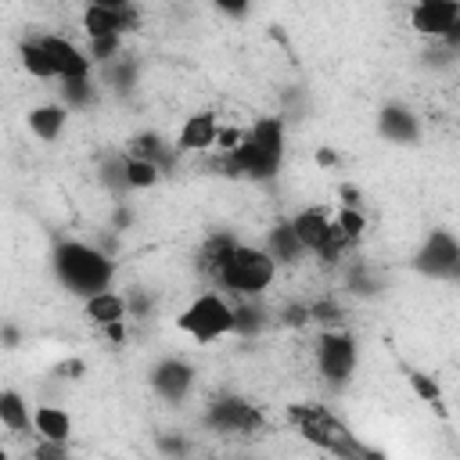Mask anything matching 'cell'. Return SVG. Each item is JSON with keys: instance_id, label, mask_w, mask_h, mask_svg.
Masks as SVG:
<instances>
[{"instance_id": "36", "label": "cell", "mask_w": 460, "mask_h": 460, "mask_svg": "<svg viewBox=\"0 0 460 460\" xmlns=\"http://www.w3.org/2000/svg\"><path fill=\"white\" fill-rule=\"evenodd\" d=\"M338 205H352V208H363V194H359V187L356 183H341L338 187Z\"/></svg>"}, {"instance_id": "4", "label": "cell", "mask_w": 460, "mask_h": 460, "mask_svg": "<svg viewBox=\"0 0 460 460\" xmlns=\"http://www.w3.org/2000/svg\"><path fill=\"white\" fill-rule=\"evenodd\" d=\"M288 424L316 449L334 453V456H374V449H367L363 442H356V435L349 431L345 420H338L323 402H288L284 406Z\"/></svg>"}, {"instance_id": "15", "label": "cell", "mask_w": 460, "mask_h": 460, "mask_svg": "<svg viewBox=\"0 0 460 460\" xmlns=\"http://www.w3.org/2000/svg\"><path fill=\"white\" fill-rule=\"evenodd\" d=\"M68 115L72 111L61 101H43V104H32L25 111V126L40 144H58L68 129Z\"/></svg>"}, {"instance_id": "10", "label": "cell", "mask_w": 460, "mask_h": 460, "mask_svg": "<svg viewBox=\"0 0 460 460\" xmlns=\"http://www.w3.org/2000/svg\"><path fill=\"white\" fill-rule=\"evenodd\" d=\"M194 385H198V367L183 356H162L147 367V388L169 406H180L194 392Z\"/></svg>"}, {"instance_id": "22", "label": "cell", "mask_w": 460, "mask_h": 460, "mask_svg": "<svg viewBox=\"0 0 460 460\" xmlns=\"http://www.w3.org/2000/svg\"><path fill=\"white\" fill-rule=\"evenodd\" d=\"M234 234L230 230H216V234H208L205 241H201V248H198V255H194V266H198V273L201 277H212V270L219 266V259L234 248Z\"/></svg>"}, {"instance_id": "8", "label": "cell", "mask_w": 460, "mask_h": 460, "mask_svg": "<svg viewBox=\"0 0 460 460\" xmlns=\"http://www.w3.org/2000/svg\"><path fill=\"white\" fill-rule=\"evenodd\" d=\"M410 29L424 40H438L442 47H460V0H413Z\"/></svg>"}, {"instance_id": "3", "label": "cell", "mask_w": 460, "mask_h": 460, "mask_svg": "<svg viewBox=\"0 0 460 460\" xmlns=\"http://www.w3.org/2000/svg\"><path fill=\"white\" fill-rule=\"evenodd\" d=\"M50 266H54L58 284L75 298H86L101 288H111V280H115V259L104 248H97L90 241H75V237L58 241Z\"/></svg>"}, {"instance_id": "26", "label": "cell", "mask_w": 460, "mask_h": 460, "mask_svg": "<svg viewBox=\"0 0 460 460\" xmlns=\"http://www.w3.org/2000/svg\"><path fill=\"white\" fill-rule=\"evenodd\" d=\"M331 223H334V230L356 248L359 241H363V234H367V212L363 208H352V205H338V212L331 216Z\"/></svg>"}, {"instance_id": "13", "label": "cell", "mask_w": 460, "mask_h": 460, "mask_svg": "<svg viewBox=\"0 0 460 460\" xmlns=\"http://www.w3.org/2000/svg\"><path fill=\"white\" fill-rule=\"evenodd\" d=\"M79 25L90 36H126V32H137L140 29V11L137 4L129 7H97V4H86L83 14H79Z\"/></svg>"}, {"instance_id": "1", "label": "cell", "mask_w": 460, "mask_h": 460, "mask_svg": "<svg viewBox=\"0 0 460 460\" xmlns=\"http://www.w3.org/2000/svg\"><path fill=\"white\" fill-rule=\"evenodd\" d=\"M284 151H288V126L280 115H262L255 119L244 133L241 144L226 155H216V169L230 180H252V183H266L280 172L284 165Z\"/></svg>"}, {"instance_id": "2", "label": "cell", "mask_w": 460, "mask_h": 460, "mask_svg": "<svg viewBox=\"0 0 460 460\" xmlns=\"http://www.w3.org/2000/svg\"><path fill=\"white\" fill-rule=\"evenodd\" d=\"M277 277H280V266L262 244L234 241V248L219 259L208 280L226 298H262L277 284Z\"/></svg>"}, {"instance_id": "12", "label": "cell", "mask_w": 460, "mask_h": 460, "mask_svg": "<svg viewBox=\"0 0 460 460\" xmlns=\"http://www.w3.org/2000/svg\"><path fill=\"white\" fill-rule=\"evenodd\" d=\"M374 126H377V137H381V140L399 144V147H410V144H417V140L424 137V122H420V115H417L410 104H402V101H388V104H381Z\"/></svg>"}, {"instance_id": "38", "label": "cell", "mask_w": 460, "mask_h": 460, "mask_svg": "<svg viewBox=\"0 0 460 460\" xmlns=\"http://www.w3.org/2000/svg\"><path fill=\"white\" fill-rule=\"evenodd\" d=\"M316 165H320V169H334V165H338V155H334L331 147H316Z\"/></svg>"}, {"instance_id": "20", "label": "cell", "mask_w": 460, "mask_h": 460, "mask_svg": "<svg viewBox=\"0 0 460 460\" xmlns=\"http://www.w3.org/2000/svg\"><path fill=\"white\" fill-rule=\"evenodd\" d=\"M0 428L7 435H29L32 431V406L18 388H0Z\"/></svg>"}, {"instance_id": "29", "label": "cell", "mask_w": 460, "mask_h": 460, "mask_svg": "<svg viewBox=\"0 0 460 460\" xmlns=\"http://www.w3.org/2000/svg\"><path fill=\"white\" fill-rule=\"evenodd\" d=\"M97 180L111 194H122L126 190V155H104L97 165Z\"/></svg>"}, {"instance_id": "14", "label": "cell", "mask_w": 460, "mask_h": 460, "mask_svg": "<svg viewBox=\"0 0 460 460\" xmlns=\"http://www.w3.org/2000/svg\"><path fill=\"white\" fill-rule=\"evenodd\" d=\"M216 129H219V115H216L212 108L190 111V115L180 122L176 137H172L176 155H205V151H212V144H216Z\"/></svg>"}, {"instance_id": "5", "label": "cell", "mask_w": 460, "mask_h": 460, "mask_svg": "<svg viewBox=\"0 0 460 460\" xmlns=\"http://www.w3.org/2000/svg\"><path fill=\"white\" fill-rule=\"evenodd\" d=\"M313 367H316V377L331 392L349 388V381L359 370V341H356V334L345 323L341 327H320L316 341H313Z\"/></svg>"}, {"instance_id": "9", "label": "cell", "mask_w": 460, "mask_h": 460, "mask_svg": "<svg viewBox=\"0 0 460 460\" xmlns=\"http://www.w3.org/2000/svg\"><path fill=\"white\" fill-rule=\"evenodd\" d=\"M413 266L431 280H456L460 277V241H456V234L446 230V226H435L424 237V244L417 248Z\"/></svg>"}, {"instance_id": "32", "label": "cell", "mask_w": 460, "mask_h": 460, "mask_svg": "<svg viewBox=\"0 0 460 460\" xmlns=\"http://www.w3.org/2000/svg\"><path fill=\"white\" fill-rule=\"evenodd\" d=\"M241 133H244L241 126H219V129H216V144H212V151H216V155L234 151V147L241 144Z\"/></svg>"}, {"instance_id": "23", "label": "cell", "mask_w": 460, "mask_h": 460, "mask_svg": "<svg viewBox=\"0 0 460 460\" xmlns=\"http://www.w3.org/2000/svg\"><path fill=\"white\" fill-rule=\"evenodd\" d=\"M18 61H22V68H25L32 79H43V83L54 79V68H50V58H47L40 36H29V40L18 43Z\"/></svg>"}, {"instance_id": "33", "label": "cell", "mask_w": 460, "mask_h": 460, "mask_svg": "<svg viewBox=\"0 0 460 460\" xmlns=\"http://www.w3.org/2000/svg\"><path fill=\"white\" fill-rule=\"evenodd\" d=\"M219 14H226V18H244L248 11H252V0H208Z\"/></svg>"}, {"instance_id": "16", "label": "cell", "mask_w": 460, "mask_h": 460, "mask_svg": "<svg viewBox=\"0 0 460 460\" xmlns=\"http://www.w3.org/2000/svg\"><path fill=\"white\" fill-rule=\"evenodd\" d=\"M262 248L277 259V266H280V270H284V266H298V262L305 259V248L298 244V237H295V230H291V223H288V216H284V219H277V223L266 230Z\"/></svg>"}, {"instance_id": "6", "label": "cell", "mask_w": 460, "mask_h": 460, "mask_svg": "<svg viewBox=\"0 0 460 460\" xmlns=\"http://www.w3.org/2000/svg\"><path fill=\"white\" fill-rule=\"evenodd\" d=\"M176 331L194 345H212L234 334V305L223 291H201L176 313Z\"/></svg>"}, {"instance_id": "19", "label": "cell", "mask_w": 460, "mask_h": 460, "mask_svg": "<svg viewBox=\"0 0 460 460\" xmlns=\"http://www.w3.org/2000/svg\"><path fill=\"white\" fill-rule=\"evenodd\" d=\"M32 435L50 438V442H68L72 438V413L65 406H54V402L32 406Z\"/></svg>"}, {"instance_id": "24", "label": "cell", "mask_w": 460, "mask_h": 460, "mask_svg": "<svg viewBox=\"0 0 460 460\" xmlns=\"http://www.w3.org/2000/svg\"><path fill=\"white\" fill-rule=\"evenodd\" d=\"M58 93H61V104L68 111H86L97 101V83H93V75H86V79H61Z\"/></svg>"}, {"instance_id": "7", "label": "cell", "mask_w": 460, "mask_h": 460, "mask_svg": "<svg viewBox=\"0 0 460 460\" xmlns=\"http://www.w3.org/2000/svg\"><path fill=\"white\" fill-rule=\"evenodd\" d=\"M201 428L212 435H259L266 431V413L244 395H216L201 410Z\"/></svg>"}, {"instance_id": "25", "label": "cell", "mask_w": 460, "mask_h": 460, "mask_svg": "<svg viewBox=\"0 0 460 460\" xmlns=\"http://www.w3.org/2000/svg\"><path fill=\"white\" fill-rule=\"evenodd\" d=\"M162 169L147 158H137V155H126V190H151L162 183Z\"/></svg>"}, {"instance_id": "39", "label": "cell", "mask_w": 460, "mask_h": 460, "mask_svg": "<svg viewBox=\"0 0 460 460\" xmlns=\"http://www.w3.org/2000/svg\"><path fill=\"white\" fill-rule=\"evenodd\" d=\"M86 4H97V7H129L133 0H86Z\"/></svg>"}, {"instance_id": "40", "label": "cell", "mask_w": 460, "mask_h": 460, "mask_svg": "<svg viewBox=\"0 0 460 460\" xmlns=\"http://www.w3.org/2000/svg\"><path fill=\"white\" fill-rule=\"evenodd\" d=\"M4 453H7V449H4V442H0V460H4Z\"/></svg>"}, {"instance_id": "31", "label": "cell", "mask_w": 460, "mask_h": 460, "mask_svg": "<svg viewBox=\"0 0 460 460\" xmlns=\"http://www.w3.org/2000/svg\"><path fill=\"white\" fill-rule=\"evenodd\" d=\"M280 327H288V331H302V327H313L309 323V302H302V298H291V302H284L280 309H277V316H273Z\"/></svg>"}, {"instance_id": "34", "label": "cell", "mask_w": 460, "mask_h": 460, "mask_svg": "<svg viewBox=\"0 0 460 460\" xmlns=\"http://www.w3.org/2000/svg\"><path fill=\"white\" fill-rule=\"evenodd\" d=\"M86 374V363L83 359H61L58 367H54V377H61V381H75V377H83Z\"/></svg>"}, {"instance_id": "18", "label": "cell", "mask_w": 460, "mask_h": 460, "mask_svg": "<svg viewBox=\"0 0 460 460\" xmlns=\"http://www.w3.org/2000/svg\"><path fill=\"white\" fill-rule=\"evenodd\" d=\"M83 316L93 327H104V323H115V320H129L126 316V295L115 291V288H101V291L86 295L83 298Z\"/></svg>"}, {"instance_id": "17", "label": "cell", "mask_w": 460, "mask_h": 460, "mask_svg": "<svg viewBox=\"0 0 460 460\" xmlns=\"http://www.w3.org/2000/svg\"><path fill=\"white\" fill-rule=\"evenodd\" d=\"M126 155L147 158V162H155L162 172L172 169V162H176V147H172V140H165L158 129H140V133H133L129 144H126Z\"/></svg>"}, {"instance_id": "27", "label": "cell", "mask_w": 460, "mask_h": 460, "mask_svg": "<svg viewBox=\"0 0 460 460\" xmlns=\"http://www.w3.org/2000/svg\"><path fill=\"white\" fill-rule=\"evenodd\" d=\"M309 323L316 327H341L345 323V305L338 295H316L309 298Z\"/></svg>"}, {"instance_id": "21", "label": "cell", "mask_w": 460, "mask_h": 460, "mask_svg": "<svg viewBox=\"0 0 460 460\" xmlns=\"http://www.w3.org/2000/svg\"><path fill=\"white\" fill-rule=\"evenodd\" d=\"M234 305V334L237 338H255L270 327V309L259 298H230Z\"/></svg>"}, {"instance_id": "30", "label": "cell", "mask_w": 460, "mask_h": 460, "mask_svg": "<svg viewBox=\"0 0 460 460\" xmlns=\"http://www.w3.org/2000/svg\"><path fill=\"white\" fill-rule=\"evenodd\" d=\"M126 47H122V36H90L86 40V58L93 61V68L108 65L111 58H119Z\"/></svg>"}, {"instance_id": "37", "label": "cell", "mask_w": 460, "mask_h": 460, "mask_svg": "<svg viewBox=\"0 0 460 460\" xmlns=\"http://www.w3.org/2000/svg\"><path fill=\"white\" fill-rule=\"evenodd\" d=\"M0 341H4V349H18V341H22V334H18V327H11V323H4V327H0Z\"/></svg>"}, {"instance_id": "28", "label": "cell", "mask_w": 460, "mask_h": 460, "mask_svg": "<svg viewBox=\"0 0 460 460\" xmlns=\"http://www.w3.org/2000/svg\"><path fill=\"white\" fill-rule=\"evenodd\" d=\"M406 385H410V392H413L420 402L442 410V385H438L435 374H428V370H413V367H410V370H406Z\"/></svg>"}, {"instance_id": "11", "label": "cell", "mask_w": 460, "mask_h": 460, "mask_svg": "<svg viewBox=\"0 0 460 460\" xmlns=\"http://www.w3.org/2000/svg\"><path fill=\"white\" fill-rule=\"evenodd\" d=\"M40 43H43V50L50 58V68H54V79L58 83L61 79H86V75L97 72L93 61L86 58V50L79 43H72L68 36H61V32H43Z\"/></svg>"}, {"instance_id": "35", "label": "cell", "mask_w": 460, "mask_h": 460, "mask_svg": "<svg viewBox=\"0 0 460 460\" xmlns=\"http://www.w3.org/2000/svg\"><path fill=\"white\" fill-rule=\"evenodd\" d=\"M126 323H129V320H115V323H104V327H97V331L104 334V341L122 345V341H126Z\"/></svg>"}]
</instances>
